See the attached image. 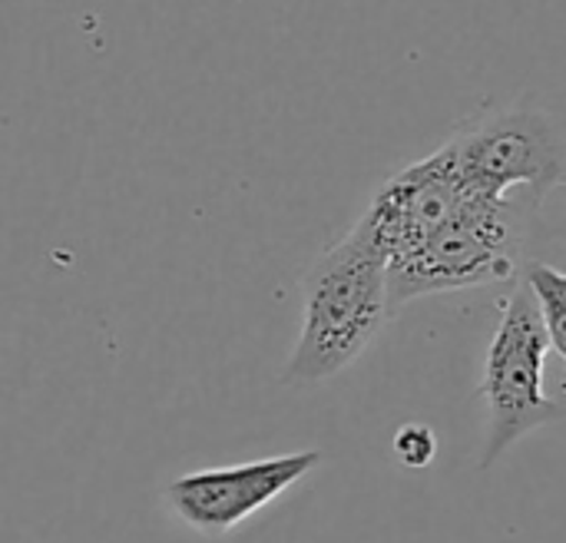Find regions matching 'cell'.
<instances>
[{"label": "cell", "instance_id": "6da1fadb", "mask_svg": "<svg viewBox=\"0 0 566 543\" xmlns=\"http://www.w3.org/2000/svg\"><path fill=\"white\" fill-rule=\"evenodd\" d=\"M395 315L388 252L365 216L325 249L302 282V328L285 365L289 385H318L358 362Z\"/></svg>", "mask_w": 566, "mask_h": 543}, {"label": "cell", "instance_id": "7a4b0ae2", "mask_svg": "<svg viewBox=\"0 0 566 543\" xmlns=\"http://www.w3.org/2000/svg\"><path fill=\"white\" fill-rule=\"evenodd\" d=\"M541 199L527 189H474L448 219L388 252L391 309L517 275L527 226Z\"/></svg>", "mask_w": 566, "mask_h": 543}, {"label": "cell", "instance_id": "3957f363", "mask_svg": "<svg viewBox=\"0 0 566 543\" xmlns=\"http://www.w3.org/2000/svg\"><path fill=\"white\" fill-rule=\"evenodd\" d=\"M551 335L534 299V289L521 275L517 289L504 299L497 328L488 345L481 398L488 405V441L481 471L494 468L531 431L564 418L566 408L544 388Z\"/></svg>", "mask_w": 566, "mask_h": 543}, {"label": "cell", "instance_id": "277c9868", "mask_svg": "<svg viewBox=\"0 0 566 543\" xmlns=\"http://www.w3.org/2000/svg\"><path fill=\"white\" fill-rule=\"evenodd\" d=\"M448 146L481 189H527L541 202L551 189H566V129L544 109H494L454 133Z\"/></svg>", "mask_w": 566, "mask_h": 543}, {"label": "cell", "instance_id": "5b68a950", "mask_svg": "<svg viewBox=\"0 0 566 543\" xmlns=\"http://www.w3.org/2000/svg\"><path fill=\"white\" fill-rule=\"evenodd\" d=\"M318 464V451H292L229 468L192 471L163 488V504L186 531L202 537H226L275 504Z\"/></svg>", "mask_w": 566, "mask_h": 543}, {"label": "cell", "instance_id": "8992f818", "mask_svg": "<svg viewBox=\"0 0 566 543\" xmlns=\"http://www.w3.org/2000/svg\"><path fill=\"white\" fill-rule=\"evenodd\" d=\"M527 285L534 289V299L541 305L547 335H551V348H557L566 358V272L554 265H527L524 269Z\"/></svg>", "mask_w": 566, "mask_h": 543}, {"label": "cell", "instance_id": "52a82bcc", "mask_svg": "<svg viewBox=\"0 0 566 543\" xmlns=\"http://www.w3.org/2000/svg\"><path fill=\"white\" fill-rule=\"evenodd\" d=\"M395 451H398L401 464H408V468H428V464L434 461L438 438H434L431 428H424V425H408V428L398 431Z\"/></svg>", "mask_w": 566, "mask_h": 543}]
</instances>
